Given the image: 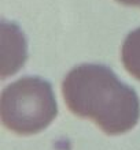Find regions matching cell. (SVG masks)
Masks as SVG:
<instances>
[{"mask_svg":"<svg viewBox=\"0 0 140 150\" xmlns=\"http://www.w3.org/2000/svg\"><path fill=\"white\" fill-rule=\"evenodd\" d=\"M62 94L73 115L92 120L107 135L125 134L139 122L137 93L102 64L85 63L70 70Z\"/></svg>","mask_w":140,"mask_h":150,"instance_id":"1","label":"cell"},{"mask_svg":"<svg viewBox=\"0 0 140 150\" xmlns=\"http://www.w3.org/2000/svg\"><path fill=\"white\" fill-rule=\"evenodd\" d=\"M58 115L51 83L39 76H24L1 91L3 126L18 135H33L47 128Z\"/></svg>","mask_w":140,"mask_h":150,"instance_id":"2","label":"cell"},{"mask_svg":"<svg viewBox=\"0 0 140 150\" xmlns=\"http://www.w3.org/2000/svg\"><path fill=\"white\" fill-rule=\"evenodd\" d=\"M1 79L15 74L28 59L26 40L17 23L1 22Z\"/></svg>","mask_w":140,"mask_h":150,"instance_id":"3","label":"cell"},{"mask_svg":"<svg viewBox=\"0 0 140 150\" xmlns=\"http://www.w3.org/2000/svg\"><path fill=\"white\" fill-rule=\"evenodd\" d=\"M121 60L125 70L140 81V28L131 32L121 48Z\"/></svg>","mask_w":140,"mask_h":150,"instance_id":"4","label":"cell"},{"mask_svg":"<svg viewBox=\"0 0 140 150\" xmlns=\"http://www.w3.org/2000/svg\"><path fill=\"white\" fill-rule=\"evenodd\" d=\"M118 3L124 4V6H129V7H140V0H116Z\"/></svg>","mask_w":140,"mask_h":150,"instance_id":"5","label":"cell"}]
</instances>
